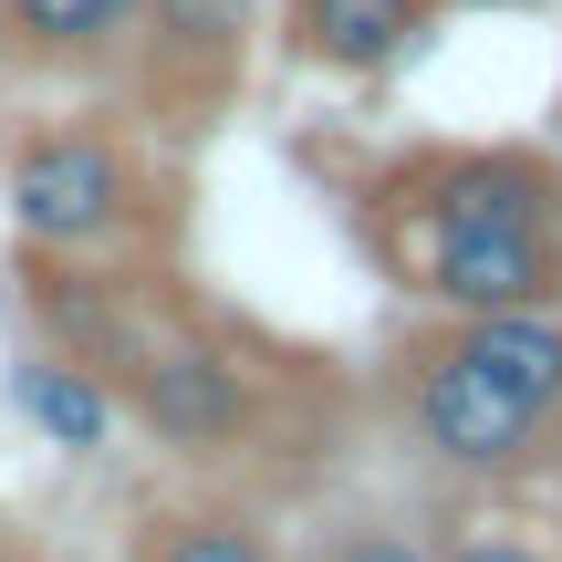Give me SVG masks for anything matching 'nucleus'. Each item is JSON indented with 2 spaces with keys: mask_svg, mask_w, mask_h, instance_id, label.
<instances>
[{
  "mask_svg": "<svg viewBox=\"0 0 562 562\" xmlns=\"http://www.w3.org/2000/svg\"><path fill=\"white\" fill-rule=\"evenodd\" d=\"M21 302H32V334L94 364L125 427H146L167 459L250 490H292L334 459V375H313V355L229 334L167 271L21 250Z\"/></svg>",
  "mask_w": 562,
  "mask_h": 562,
  "instance_id": "obj_1",
  "label": "nucleus"
},
{
  "mask_svg": "<svg viewBox=\"0 0 562 562\" xmlns=\"http://www.w3.org/2000/svg\"><path fill=\"white\" fill-rule=\"evenodd\" d=\"M125 562H136V552H125Z\"/></svg>",
  "mask_w": 562,
  "mask_h": 562,
  "instance_id": "obj_14",
  "label": "nucleus"
},
{
  "mask_svg": "<svg viewBox=\"0 0 562 562\" xmlns=\"http://www.w3.org/2000/svg\"><path fill=\"white\" fill-rule=\"evenodd\" d=\"M11 406H21V427H32L42 448H63V459H104L115 427H125L115 385H104L83 355H63V344H32V355L11 364Z\"/></svg>",
  "mask_w": 562,
  "mask_h": 562,
  "instance_id": "obj_8",
  "label": "nucleus"
},
{
  "mask_svg": "<svg viewBox=\"0 0 562 562\" xmlns=\"http://www.w3.org/2000/svg\"><path fill=\"white\" fill-rule=\"evenodd\" d=\"M355 229L427 313H542L562 302V146H406L355 188Z\"/></svg>",
  "mask_w": 562,
  "mask_h": 562,
  "instance_id": "obj_2",
  "label": "nucleus"
},
{
  "mask_svg": "<svg viewBox=\"0 0 562 562\" xmlns=\"http://www.w3.org/2000/svg\"><path fill=\"white\" fill-rule=\"evenodd\" d=\"M427 32H438V0H281V63L334 83L396 74Z\"/></svg>",
  "mask_w": 562,
  "mask_h": 562,
  "instance_id": "obj_6",
  "label": "nucleus"
},
{
  "mask_svg": "<svg viewBox=\"0 0 562 562\" xmlns=\"http://www.w3.org/2000/svg\"><path fill=\"white\" fill-rule=\"evenodd\" d=\"M146 0H0V53L21 74H115Z\"/></svg>",
  "mask_w": 562,
  "mask_h": 562,
  "instance_id": "obj_7",
  "label": "nucleus"
},
{
  "mask_svg": "<svg viewBox=\"0 0 562 562\" xmlns=\"http://www.w3.org/2000/svg\"><path fill=\"white\" fill-rule=\"evenodd\" d=\"M375 417L448 490H552L562 480V417L510 364L480 355V334L459 313H427V323H406L385 344Z\"/></svg>",
  "mask_w": 562,
  "mask_h": 562,
  "instance_id": "obj_3",
  "label": "nucleus"
},
{
  "mask_svg": "<svg viewBox=\"0 0 562 562\" xmlns=\"http://www.w3.org/2000/svg\"><path fill=\"white\" fill-rule=\"evenodd\" d=\"M313 562H438V542L406 531V521H344L313 542Z\"/></svg>",
  "mask_w": 562,
  "mask_h": 562,
  "instance_id": "obj_10",
  "label": "nucleus"
},
{
  "mask_svg": "<svg viewBox=\"0 0 562 562\" xmlns=\"http://www.w3.org/2000/svg\"><path fill=\"white\" fill-rule=\"evenodd\" d=\"M438 562H562V542H542V531H448Z\"/></svg>",
  "mask_w": 562,
  "mask_h": 562,
  "instance_id": "obj_11",
  "label": "nucleus"
},
{
  "mask_svg": "<svg viewBox=\"0 0 562 562\" xmlns=\"http://www.w3.org/2000/svg\"><path fill=\"white\" fill-rule=\"evenodd\" d=\"M11 240L42 261H146L167 240V188L104 115H53L0 157Z\"/></svg>",
  "mask_w": 562,
  "mask_h": 562,
  "instance_id": "obj_4",
  "label": "nucleus"
},
{
  "mask_svg": "<svg viewBox=\"0 0 562 562\" xmlns=\"http://www.w3.org/2000/svg\"><path fill=\"white\" fill-rule=\"evenodd\" d=\"M448 11H552V0H438V21Z\"/></svg>",
  "mask_w": 562,
  "mask_h": 562,
  "instance_id": "obj_12",
  "label": "nucleus"
},
{
  "mask_svg": "<svg viewBox=\"0 0 562 562\" xmlns=\"http://www.w3.org/2000/svg\"><path fill=\"white\" fill-rule=\"evenodd\" d=\"M125 552L136 562H292L250 501H146Z\"/></svg>",
  "mask_w": 562,
  "mask_h": 562,
  "instance_id": "obj_9",
  "label": "nucleus"
},
{
  "mask_svg": "<svg viewBox=\"0 0 562 562\" xmlns=\"http://www.w3.org/2000/svg\"><path fill=\"white\" fill-rule=\"evenodd\" d=\"M261 53V0H146L125 74L157 125H220Z\"/></svg>",
  "mask_w": 562,
  "mask_h": 562,
  "instance_id": "obj_5",
  "label": "nucleus"
},
{
  "mask_svg": "<svg viewBox=\"0 0 562 562\" xmlns=\"http://www.w3.org/2000/svg\"><path fill=\"white\" fill-rule=\"evenodd\" d=\"M0 562H32V552H11V542H0Z\"/></svg>",
  "mask_w": 562,
  "mask_h": 562,
  "instance_id": "obj_13",
  "label": "nucleus"
}]
</instances>
